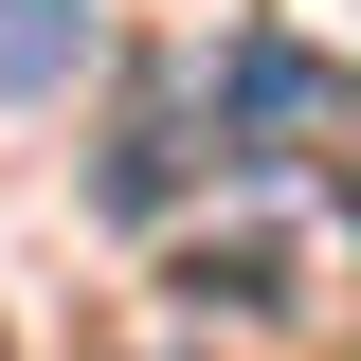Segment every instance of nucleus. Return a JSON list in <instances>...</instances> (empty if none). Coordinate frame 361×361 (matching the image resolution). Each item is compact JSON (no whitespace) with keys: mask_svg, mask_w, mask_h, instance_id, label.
Wrapping results in <instances>:
<instances>
[{"mask_svg":"<svg viewBox=\"0 0 361 361\" xmlns=\"http://www.w3.org/2000/svg\"><path fill=\"white\" fill-rule=\"evenodd\" d=\"M90 54H109V0H0V109H54Z\"/></svg>","mask_w":361,"mask_h":361,"instance_id":"1","label":"nucleus"}]
</instances>
